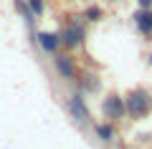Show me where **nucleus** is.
Instances as JSON below:
<instances>
[{
	"label": "nucleus",
	"mask_w": 152,
	"mask_h": 149,
	"mask_svg": "<svg viewBox=\"0 0 152 149\" xmlns=\"http://www.w3.org/2000/svg\"><path fill=\"white\" fill-rule=\"evenodd\" d=\"M124 106L129 121H142L152 114V91L147 86H132L124 94Z\"/></svg>",
	"instance_id": "obj_1"
},
{
	"label": "nucleus",
	"mask_w": 152,
	"mask_h": 149,
	"mask_svg": "<svg viewBox=\"0 0 152 149\" xmlns=\"http://www.w3.org/2000/svg\"><path fill=\"white\" fill-rule=\"evenodd\" d=\"M51 66H53L56 76H58L64 84L76 86L79 76H81V66L76 61V53H69V51H58V53L51 56Z\"/></svg>",
	"instance_id": "obj_3"
},
{
	"label": "nucleus",
	"mask_w": 152,
	"mask_h": 149,
	"mask_svg": "<svg viewBox=\"0 0 152 149\" xmlns=\"http://www.w3.org/2000/svg\"><path fill=\"white\" fill-rule=\"evenodd\" d=\"M132 25L137 28V33L145 41L152 43V8H134V13H132Z\"/></svg>",
	"instance_id": "obj_8"
},
{
	"label": "nucleus",
	"mask_w": 152,
	"mask_h": 149,
	"mask_svg": "<svg viewBox=\"0 0 152 149\" xmlns=\"http://www.w3.org/2000/svg\"><path fill=\"white\" fill-rule=\"evenodd\" d=\"M109 3H124V0H109Z\"/></svg>",
	"instance_id": "obj_14"
},
{
	"label": "nucleus",
	"mask_w": 152,
	"mask_h": 149,
	"mask_svg": "<svg viewBox=\"0 0 152 149\" xmlns=\"http://www.w3.org/2000/svg\"><path fill=\"white\" fill-rule=\"evenodd\" d=\"M137 8H152V0H137Z\"/></svg>",
	"instance_id": "obj_12"
},
{
	"label": "nucleus",
	"mask_w": 152,
	"mask_h": 149,
	"mask_svg": "<svg viewBox=\"0 0 152 149\" xmlns=\"http://www.w3.org/2000/svg\"><path fill=\"white\" fill-rule=\"evenodd\" d=\"M26 5H28V13H31L36 20L46 15V0H26Z\"/></svg>",
	"instance_id": "obj_11"
},
{
	"label": "nucleus",
	"mask_w": 152,
	"mask_h": 149,
	"mask_svg": "<svg viewBox=\"0 0 152 149\" xmlns=\"http://www.w3.org/2000/svg\"><path fill=\"white\" fill-rule=\"evenodd\" d=\"M91 132H94V137L99 139L102 144H114V139H117V134H119V129H117V124H112V121H94L91 124Z\"/></svg>",
	"instance_id": "obj_9"
},
{
	"label": "nucleus",
	"mask_w": 152,
	"mask_h": 149,
	"mask_svg": "<svg viewBox=\"0 0 152 149\" xmlns=\"http://www.w3.org/2000/svg\"><path fill=\"white\" fill-rule=\"evenodd\" d=\"M33 41L41 46V51L48 56L64 51V41H61V33L58 31H33Z\"/></svg>",
	"instance_id": "obj_6"
},
{
	"label": "nucleus",
	"mask_w": 152,
	"mask_h": 149,
	"mask_svg": "<svg viewBox=\"0 0 152 149\" xmlns=\"http://www.w3.org/2000/svg\"><path fill=\"white\" fill-rule=\"evenodd\" d=\"M66 111L74 119V124H79V126H84V129H91V124H94L91 109H89L86 96H84L81 91H71V94L66 96Z\"/></svg>",
	"instance_id": "obj_4"
},
{
	"label": "nucleus",
	"mask_w": 152,
	"mask_h": 149,
	"mask_svg": "<svg viewBox=\"0 0 152 149\" xmlns=\"http://www.w3.org/2000/svg\"><path fill=\"white\" fill-rule=\"evenodd\" d=\"M76 91H81L84 96L102 94V76H99V71L81 68V76H79V81H76Z\"/></svg>",
	"instance_id": "obj_7"
},
{
	"label": "nucleus",
	"mask_w": 152,
	"mask_h": 149,
	"mask_svg": "<svg viewBox=\"0 0 152 149\" xmlns=\"http://www.w3.org/2000/svg\"><path fill=\"white\" fill-rule=\"evenodd\" d=\"M145 61H147V66H150V68H152V48H150V51H147V56H145Z\"/></svg>",
	"instance_id": "obj_13"
},
{
	"label": "nucleus",
	"mask_w": 152,
	"mask_h": 149,
	"mask_svg": "<svg viewBox=\"0 0 152 149\" xmlns=\"http://www.w3.org/2000/svg\"><path fill=\"white\" fill-rule=\"evenodd\" d=\"M58 33H61V41H64V51H69V53H79V51L86 46V41H89L86 23L79 20V18H74V15L64 23V28H61Z\"/></svg>",
	"instance_id": "obj_2"
},
{
	"label": "nucleus",
	"mask_w": 152,
	"mask_h": 149,
	"mask_svg": "<svg viewBox=\"0 0 152 149\" xmlns=\"http://www.w3.org/2000/svg\"><path fill=\"white\" fill-rule=\"evenodd\" d=\"M79 18H81L86 25H96V23H102L104 18H107V10H104L102 3H89V5L81 10V15H79Z\"/></svg>",
	"instance_id": "obj_10"
},
{
	"label": "nucleus",
	"mask_w": 152,
	"mask_h": 149,
	"mask_svg": "<svg viewBox=\"0 0 152 149\" xmlns=\"http://www.w3.org/2000/svg\"><path fill=\"white\" fill-rule=\"evenodd\" d=\"M99 111H102L104 121H112V124H119L127 119V106H124V94L119 91H107L99 104Z\"/></svg>",
	"instance_id": "obj_5"
}]
</instances>
